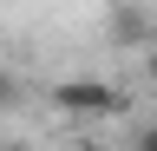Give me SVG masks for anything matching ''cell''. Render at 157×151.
<instances>
[{
    "label": "cell",
    "instance_id": "277c9868",
    "mask_svg": "<svg viewBox=\"0 0 157 151\" xmlns=\"http://www.w3.org/2000/svg\"><path fill=\"white\" fill-rule=\"evenodd\" d=\"M144 72H151V79H157V46H151V53H144Z\"/></svg>",
    "mask_w": 157,
    "mask_h": 151
},
{
    "label": "cell",
    "instance_id": "3957f363",
    "mask_svg": "<svg viewBox=\"0 0 157 151\" xmlns=\"http://www.w3.org/2000/svg\"><path fill=\"white\" fill-rule=\"evenodd\" d=\"M137 151H157V125H151V131H144V138H137Z\"/></svg>",
    "mask_w": 157,
    "mask_h": 151
},
{
    "label": "cell",
    "instance_id": "5b68a950",
    "mask_svg": "<svg viewBox=\"0 0 157 151\" xmlns=\"http://www.w3.org/2000/svg\"><path fill=\"white\" fill-rule=\"evenodd\" d=\"M0 151H33V145H0Z\"/></svg>",
    "mask_w": 157,
    "mask_h": 151
},
{
    "label": "cell",
    "instance_id": "6da1fadb",
    "mask_svg": "<svg viewBox=\"0 0 157 151\" xmlns=\"http://www.w3.org/2000/svg\"><path fill=\"white\" fill-rule=\"evenodd\" d=\"M52 112H66V118H118L124 112V92L92 79V72H72V79H52Z\"/></svg>",
    "mask_w": 157,
    "mask_h": 151
},
{
    "label": "cell",
    "instance_id": "8992f818",
    "mask_svg": "<svg viewBox=\"0 0 157 151\" xmlns=\"http://www.w3.org/2000/svg\"><path fill=\"white\" fill-rule=\"evenodd\" d=\"M151 46H157V26H151Z\"/></svg>",
    "mask_w": 157,
    "mask_h": 151
},
{
    "label": "cell",
    "instance_id": "7a4b0ae2",
    "mask_svg": "<svg viewBox=\"0 0 157 151\" xmlns=\"http://www.w3.org/2000/svg\"><path fill=\"white\" fill-rule=\"evenodd\" d=\"M13 105H20V79H13V72H7V66H0V118H7V112H13Z\"/></svg>",
    "mask_w": 157,
    "mask_h": 151
}]
</instances>
